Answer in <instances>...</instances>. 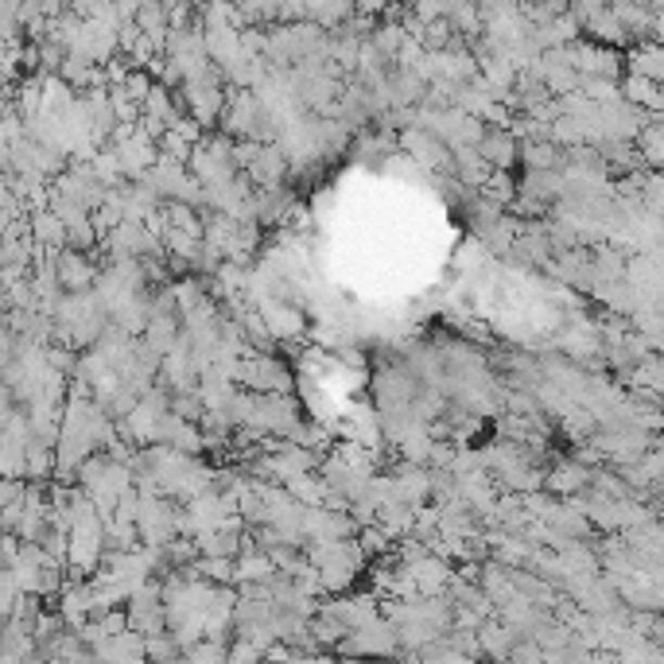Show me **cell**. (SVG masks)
Here are the masks:
<instances>
[{
  "label": "cell",
  "instance_id": "obj_1",
  "mask_svg": "<svg viewBox=\"0 0 664 664\" xmlns=\"http://www.w3.org/2000/svg\"><path fill=\"white\" fill-rule=\"evenodd\" d=\"M339 653L346 656V661H393V656L400 653V641H397V629L388 626L385 618H373L366 622L361 629H350V634L342 637Z\"/></svg>",
  "mask_w": 664,
  "mask_h": 664
},
{
  "label": "cell",
  "instance_id": "obj_2",
  "mask_svg": "<svg viewBox=\"0 0 664 664\" xmlns=\"http://www.w3.org/2000/svg\"><path fill=\"white\" fill-rule=\"evenodd\" d=\"M55 280L59 288H66V292H90V284L98 280V268H93V260L86 257V253L78 250H63L55 257Z\"/></svg>",
  "mask_w": 664,
  "mask_h": 664
},
{
  "label": "cell",
  "instance_id": "obj_3",
  "mask_svg": "<svg viewBox=\"0 0 664 664\" xmlns=\"http://www.w3.org/2000/svg\"><path fill=\"white\" fill-rule=\"evenodd\" d=\"M474 641H478V653H486L489 661H498V664H506L509 661V653H513V634H509L501 622H482L478 629H474Z\"/></svg>",
  "mask_w": 664,
  "mask_h": 664
},
{
  "label": "cell",
  "instance_id": "obj_4",
  "mask_svg": "<svg viewBox=\"0 0 664 664\" xmlns=\"http://www.w3.org/2000/svg\"><path fill=\"white\" fill-rule=\"evenodd\" d=\"M478 159L486 167H494V171H506V167L516 159V140L509 137L506 129L486 132V137L478 140Z\"/></svg>",
  "mask_w": 664,
  "mask_h": 664
}]
</instances>
